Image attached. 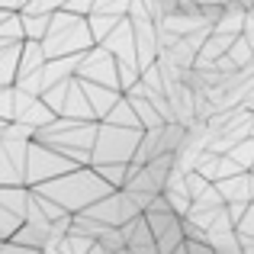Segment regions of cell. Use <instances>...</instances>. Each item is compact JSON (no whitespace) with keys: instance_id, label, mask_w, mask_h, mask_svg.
<instances>
[{"instance_id":"cell-15","label":"cell","mask_w":254,"mask_h":254,"mask_svg":"<svg viewBox=\"0 0 254 254\" xmlns=\"http://www.w3.org/2000/svg\"><path fill=\"white\" fill-rule=\"evenodd\" d=\"M0 254H36V251H26V248H19V245H13V242H3L0 245Z\"/></svg>"},{"instance_id":"cell-9","label":"cell","mask_w":254,"mask_h":254,"mask_svg":"<svg viewBox=\"0 0 254 254\" xmlns=\"http://www.w3.org/2000/svg\"><path fill=\"white\" fill-rule=\"evenodd\" d=\"M26 155L29 142L0 138V187H26Z\"/></svg>"},{"instance_id":"cell-14","label":"cell","mask_w":254,"mask_h":254,"mask_svg":"<svg viewBox=\"0 0 254 254\" xmlns=\"http://www.w3.org/2000/svg\"><path fill=\"white\" fill-rule=\"evenodd\" d=\"M187 254H216L212 245H199V242H187Z\"/></svg>"},{"instance_id":"cell-4","label":"cell","mask_w":254,"mask_h":254,"mask_svg":"<svg viewBox=\"0 0 254 254\" xmlns=\"http://www.w3.org/2000/svg\"><path fill=\"white\" fill-rule=\"evenodd\" d=\"M142 129H123V126L100 123L97 142H93L90 168H113V164H132L135 148L142 142Z\"/></svg>"},{"instance_id":"cell-17","label":"cell","mask_w":254,"mask_h":254,"mask_svg":"<svg viewBox=\"0 0 254 254\" xmlns=\"http://www.w3.org/2000/svg\"><path fill=\"white\" fill-rule=\"evenodd\" d=\"M174 254H187V245H184V248H180V251H174Z\"/></svg>"},{"instance_id":"cell-16","label":"cell","mask_w":254,"mask_h":254,"mask_svg":"<svg viewBox=\"0 0 254 254\" xmlns=\"http://www.w3.org/2000/svg\"><path fill=\"white\" fill-rule=\"evenodd\" d=\"M219 254H245V251H219Z\"/></svg>"},{"instance_id":"cell-1","label":"cell","mask_w":254,"mask_h":254,"mask_svg":"<svg viewBox=\"0 0 254 254\" xmlns=\"http://www.w3.org/2000/svg\"><path fill=\"white\" fill-rule=\"evenodd\" d=\"M32 190H39L42 196H49L52 203H58L68 216H81V212H87L93 203H100L103 196L116 193L93 168H77V171L64 174V177L52 180V184L32 187Z\"/></svg>"},{"instance_id":"cell-5","label":"cell","mask_w":254,"mask_h":254,"mask_svg":"<svg viewBox=\"0 0 254 254\" xmlns=\"http://www.w3.org/2000/svg\"><path fill=\"white\" fill-rule=\"evenodd\" d=\"M77 171L68 158H62L58 151L45 148L39 142H29V155H26V187H42V184H52V180L64 177V174Z\"/></svg>"},{"instance_id":"cell-18","label":"cell","mask_w":254,"mask_h":254,"mask_svg":"<svg viewBox=\"0 0 254 254\" xmlns=\"http://www.w3.org/2000/svg\"><path fill=\"white\" fill-rule=\"evenodd\" d=\"M116 254H132V251H129V248H123V251H116Z\"/></svg>"},{"instance_id":"cell-12","label":"cell","mask_w":254,"mask_h":254,"mask_svg":"<svg viewBox=\"0 0 254 254\" xmlns=\"http://www.w3.org/2000/svg\"><path fill=\"white\" fill-rule=\"evenodd\" d=\"M42 68H45L42 42H23V49H19V71H16V81H26V77L39 74Z\"/></svg>"},{"instance_id":"cell-2","label":"cell","mask_w":254,"mask_h":254,"mask_svg":"<svg viewBox=\"0 0 254 254\" xmlns=\"http://www.w3.org/2000/svg\"><path fill=\"white\" fill-rule=\"evenodd\" d=\"M97 129H100V123H71V119H55V123L45 126L42 132H36L32 142H39V145H45V148L58 151V155L68 158L74 168H90Z\"/></svg>"},{"instance_id":"cell-3","label":"cell","mask_w":254,"mask_h":254,"mask_svg":"<svg viewBox=\"0 0 254 254\" xmlns=\"http://www.w3.org/2000/svg\"><path fill=\"white\" fill-rule=\"evenodd\" d=\"M93 36H90V26L81 16H71V13L58 10L52 16V26L42 39V52H45V62H58V58H77L87 55L93 49Z\"/></svg>"},{"instance_id":"cell-10","label":"cell","mask_w":254,"mask_h":254,"mask_svg":"<svg viewBox=\"0 0 254 254\" xmlns=\"http://www.w3.org/2000/svg\"><path fill=\"white\" fill-rule=\"evenodd\" d=\"M123 238H126V248L132 254H161L155 235H151V229H148V222H145V216H138V219H132L129 225H123Z\"/></svg>"},{"instance_id":"cell-19","label":"cell","mask_w":254,"mask_h":254,"mask_svg":"<svg viewBox=\"0 0 254 254\" xmlns=\"http://www.w3.org/2000/svg\"><path fill=\"white\" fill-rule=\"evenodd\" d=\"M90 254H103V251H100V248H93V251H90Z\"/></svg>"},{"instance_id":"cell-7","label":"cell","mask_w":254,"mask_h":254,"mask_svg":"<svg viewBox=\"0 0 254 254\" xmlns=\"http://www.w3.org/2000/svg\"><path fill=\"white\" fill-rule=\"evenodd\" d=\"M77 81L97 84V87H110V90L123 93V87H119V64H116V58H113L106 49H100V45H93L87 55H81Z\"/></svg>"},{"instance_id":"cell-6","label":"cell","mask_w":254,"mask_h":254,"mask_svg":"<svg viewBox=\"0 0 254 254\" xmlns=\"http://www.w3.org/2000/svg\"><path fill=\"white\" fill-rule=\"evenodd\" d=\"M81 216L93 219V222H100V225H106V229H123V225H129L132 219L142 216V209L132 203L129 193L116 190V193H110V196H103L100 203H93L87 212H81Z\"/></svg>"},{"instance_id":"cell-11","label":"cell","mask_w":254,"mask_h":254,"mask_svg":"<svg viewBox=\"0 0 254 254\" xmlns=\"http://www.w3.org/2000/svg\"><path fill=\"white\" fill-rule=\"evenodd\" d=\"M81 90H84L87 103H90L93 116H97V123H103V119L113 113V106L123 100V93H119V90H110V87H97V84H84V81H81Z\"/></svg>"},{"instance_id":"cell-8","label":"cell","mask_w":254,"mask_h":254,"mask_svg":"<svg viewBox=\"0 0 254 254\" xmlns=\"http://www.w3.org/2000/svg\"><path fill=\"white\" fill-rule=\"evenodd\" d=\"M29 187H0V245L10 242L26 222Z\"/></svg>"},{"instance_id":"cell-13","label":"cell","mask_w":254,"mask_h":254,"mask_svg":"<svg viewBox=\"0 0 254 254\" xmlns=\"http://www.w3.org/2000/svg\"><path fill=\"white\" fill-rule=\"evenodd\" d=\"M184 184H187V193H190V199H193V203H196V199H199V196H203V193L212 187L209 180H206L203 174H196V171H190V174H187V177H184Z\"/></svg>"}]
</instances>
